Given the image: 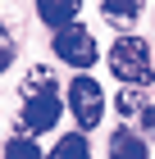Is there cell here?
Here are the masks:
<instances>
[{
  "mask_svg": "<svg viewBox=\"0 0 155 159\" xmlns=\"http://www.w3.org/2000/svg\"><path fill=\"white\" fill-rule=\"evenodd\" d=\"M46 159H91V146H87V136L82 132H69L55 141V150H50Z\"/></svg>",
  "mask_w": 155,
  "mask_h": 159,
  "instance_id": "9c48e42d",
  "label": "cell"
},
{
  "mask_svg": "<svg viewBox=\"0 0 155 159\" xmlns=\"http://www.w3.org/2000/svg\"><path fill=\"white\" fill-rule=\"evenodd\" d=\"M114 109H119L123 118H137V114L146 109V86H123L119 96H114Z\"/></svg>",
  "mask_w": 155,
  "mask_h": 159,
  "instance_id": "30bf717a",
  "label": "cell"
},
{
  "mask_svg": "<svg viewBox=\"0 0 155 159\" xmlns=\"http://www.w3.org/2000/svg\"><path fill=\"white\" fill-rule=\"evenodd\" d=\"M36 14H41V23H50L55 32L69 23H78V14H82V0H36Z\"/></svg>",
  "mask_w": 155,
  "mask_h": 159,
  "instance_id": "8992f818",
  "label": "cell"
},
{
  "mask_svg": "<svg viewBox=\"0 0 155 159\" xmlns=\"http://www.w3.org/2000/svg\"><path fill=\"white\" fill-rule=\"evenodd\" d=\"M9 64H14V41H5V37H0V73H5Z\"/></svg>",
  "mask_w": 155,
  "mask_h": 159,
  "instance_id": "4fadbf2b",
  "label": "cell"
},
{
  "mask_svg": "<svg viewBox=\"0 0 155 159\" xmlns=\"http://www.w3.org/2000/svg\"><path fill=\"white\" fill-rule=\"evenodd\" d=\"M50 46H55V55H60V59L69 64V68H91V64L100 59V46H96V37L87 32L82 23H69V27H60Z\"/></svg>",
  "mask_w": 155,
  "mask_h": 159,
  "instance_id": "3957f363",
  "label": "cell"
},
{
  "mask_svg": "<svg viewBox=\"0 0 155 159\" xmlns=\"http://www.w3.org/2000/svg\"><path fill=\"white\" fill-rule=\"evenodd\" d=\"M69 114H73V123H78L82 132L100 127V118H105V91H100L96 77L78 73V77L69 82Z\"/></svg>",
  "mask_w": 155,
  "mask_h": 159,
  "instance_id": "7a4b0ae2",
  "label": "cell"
},
{
  "mask_svg": "<svg viewBox=\"0 0 155 159\" xmlns=\"http://www.w3.org/2000/svg\"><path fill=\"white\" fill-rule=\"evenodd\" d=\"M146 0H100V14H105L114 27H132L137 18H142Z\"/></svg>",
  "mask_w": 155,
  "mask_h": 159,
  "instance_id": "ba28073f",
  "label": "cell"
},
{
  "mask_svg": "<svg viewBox=\"0 0 155 159\" xmlns=\"http://www.w3.org/2000/svg\"><path fill=\"white\" fill-rule=\"evenodd\" d=\"M109 159H151V141L132 127H114L109 132Z\"/></svg>",
  "mask_w": 155,
  "mask_h": 159,
  "instance_id": "5b68a950",
  "label": "cell"
},
{
  "mask_svg": "<svg viewBox=\"0 0 155 159\" xmlns=\"http://www.w3.org/2000/svg\"><path fill=\"white\" fill-rule=\"evenodd\" d=\"M5 159H46V150L36 146V136H9V141H5Z\"/></svg>",
  "mask_w": 155,
  "mask_h": 159,
  "instance_id": "8fae6325",
  "label": "cell"
},
{
  "mask_svg": "<svg viewBox=\"0 0 155 159\" xmlns=\"http://www.w3.org/2000/svg\"><path fill=\"white\" fill-rule=\"evenodd\" d=\"M18 96H23V100H32V96H60V82H55V73H50L46 64H32V68L23 73Z\"/></svg>",
  "mask_w": 155,
  "mask_h": 159,
  "instance_id": "52a82bcc",
  "label": "cell"
},
{
  "mask_svg": "<svg viewBox=\"0 0 155 159\" xmlns=\"http://www.w3.org/2000/svg\"><path fill=\"white\" fill-rule=\"evenodd\" d=\"M137 123H142V136H146V141H155V109H151V105L137 114Z\"/></svg>",
  "mask_w": 155,
  "mask_h": 159,
  "instance_id": "7c38bea8",
  "label": "cell"
},
{
  "mask_svg": "<svg viewBox=\"0 0 155 159\" xmlns=\"http://www.w3.org/2000/svg\"><path fill=\"white\" fill-rule=\"evenodd\" d=\"M109 73L119 77L123 86H151L155 82V64H151V46L142 37L123 32L114 46H109Z\"/></svg>",
  "mask_w": 155,
  "mask_h": 159,
  "instance_id": "6da1fadb",
  "label": "cell"
},
{
  "mask_svg": "<svg viewBox=\"0 0 155 159\" xmlns=\"http://www.w3.org/2000/svg\"><path fill=\"white\" fill-rule=\"evenodd\" d=\"M60 114H64L60 96H32V100H23V109H18V132L23 136H41V132H50V127L60 123Z\"/></svg>",
  "mask_w": 155,
  "mask_h": 159,
  "instance_id": "277c9868",
  "label": "cell"
}]
</instances>
